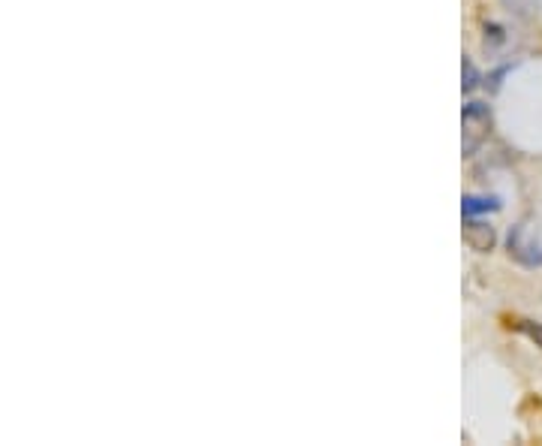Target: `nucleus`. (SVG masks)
Returning a JSON list of instances; mask_svg holds the SVG:
<instances>
[{"mask_svg":"<svg viewBox=\"0 0 542 446\" xmlns=\"http://www.w3.org/2000/svg\"><path fill=\"white\" fill-rule=\"evenodd\" d=\"M491 109L485 103H467L464 115H461V127H464V154H473L491 133Z\"/></svg>","mask_w":542,"mask_h":446,"instance_id":"f257e3e1","label":"nucleus"},{"mask_svg":"<svg viewBox=\"0 0 542 446\" xmlns=\"http://www.w3.org/2000/svg\"><path fill=\"white\" fill-rule=\"evenodd\" d=\"M464 242L470 245V251L488 254L494 248V230L488 227V223H482V220H470L467 227H464Z\"/></svg>","mask_w":542,"mask_h":446,"instance_id":"f03ea898","label":"nucleus"},{"mask_svg":"<svg viewBox=\"0 0 542 446\" xmlns=\"http://www.w3.org/2000/svg\"><path fill=\"white\" fill-rule=\"evenodd\" d=\"M506 326H509V329H518V332H524L530 341H536V347H542V326H536V323H530V320H521V317L509 320Z\"/></svg>","mask_w":542,"mask_h":446,"instance_id":"7ed1b4c3","label":"nucleus"},{"mask_svg":"<svg viewBox=\"0 0 542 446\" xmlns=\"http://www.w3.org/2000/svg\"><path fill=\"white\" fill-rule=\"evenodd\" d=\"M494 208H497L494 199H476V196L464 199V214H479V211H494Z\"/></svg>","mask_w":542,"mask_h":446,"instance_id":"20e7f679","label":"nucleus"},{"mask_svg":"<svg viewBox=\"0 0 542 446\" xmlns=\"http://www.w3.org/2000/svg\"><path fill=\"white\" fill-rule=\"evenodd\" d=\"M476 82H479V76H476L473 64H470V61H464V91H473V88H476Z\"/></svg>","mask_w":542,"mask_h":446,"instance_id":"39448f33","label":"nucleus"}]
</instances>
